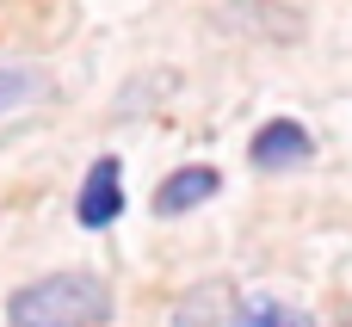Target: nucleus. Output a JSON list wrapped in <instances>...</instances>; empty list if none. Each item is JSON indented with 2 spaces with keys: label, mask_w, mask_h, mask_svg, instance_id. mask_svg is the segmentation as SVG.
Segmentation results:
<instances>
[{
  "label": "nucleus",
  "mask_w": 352,
  "mask_h": 327,
  "mask_svg": "<svg viewBox=\"0 0 352 327\" xmlns=\"http://www.w3.org/2000/svg\"><path fill=\"white\" fill-rule=\"evenodd\" d=\"M111 284L93 272H50L6 297V327H105Z\"/></svg>",
  "instance_id": "obj_1"
},
{
  "label": "nucleus",
  "mask_w": 352,
  "mask_h": 327,
  "mask_svg": "<svg viewBox=\"0 0 352 327\" xmlns=\"http://www.w3.org/2000/svg\"><path fill=\"white\" fill-rule=\"evenodd\" d=\"M309 155H316V136H309L297 117H266V124L254 130V142H248L254 173H291V167H303Z\"/></svg>",
  "instance_id": "obj_2"
},
{
  "label": "nucleus",
  "mask_w": 352,
  "mask_h": 327,
  "mask_svg": "<svg viewBox=\"0 0 352 327\" xmlns=\"http://www.w3.org/2000/svg\"><path fill=\"white\" fill-rule=\"evenodd\" d=\"M118 216H124V167H118V155H99L80 179V192H74V223L80 229H111Z\"/></svg>",
  "instance_id": "obj_3"
},
{
  "label": "nucleus",
  "mask_w": 352,
  "mask_h": 327,
  "mask_svg": "<svg viewBox=\"0 0 352 327\" xmlns=\"http://www.w3.org/2000/svg\"><path fill=\"white\" fill-rule=\"evenodd\" d=\"M217 192H223V173H217V167H179V173L161 179V192H155V216H186V210L210 204Z\"/></svg>",
  "instance_id": "obj_4"
},
{
  "label": "nucleus",
  "mask_w": 352,
  "mask_h": 327,
  "mask_svg": "<svg viewBox=\"0 0 352 327\" xmlns=\"http://www.w3.org/2000/svg\"><path fill=\"white\" fill-rule=\"evenodd\" d=\"M43 87H50V80H43V68H25V62L0 68V117H6V111H19V105H31Z\"/></svg>",
  "instance_id": "obj_5"
},
{
  "label": "nucleus",
  "mask_w": 352,
  "mask_h": 327,
  "mask_svg": "<svg viewBox=\"0 0 352 327\" xmlns=\"http://www.w3.org/2000/svg\"><path fill=\"white\" fill-rule=\"evenodd\" d=\"M241 327H309V315L278 303V297H248L241 303Z\"/></svg>",
  "instance_id": "obj_6"
}]
</instances>
